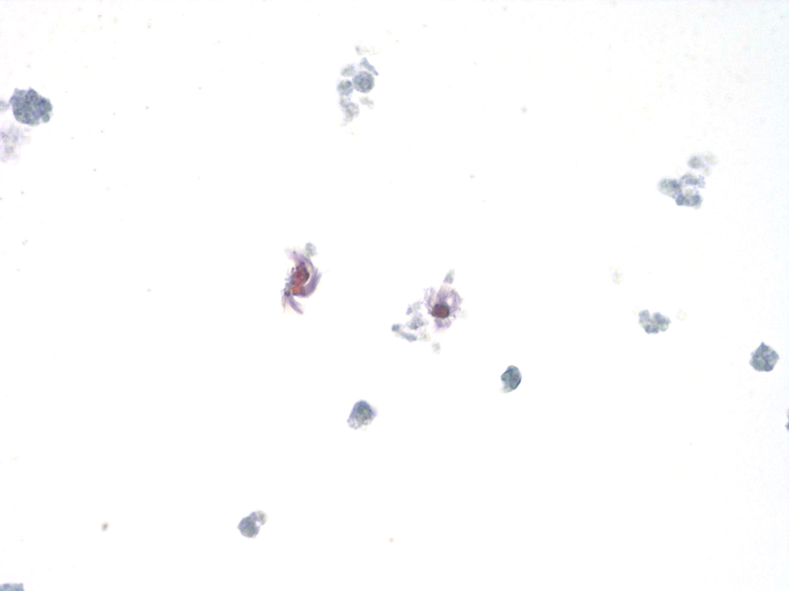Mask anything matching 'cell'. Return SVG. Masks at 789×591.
Returning <instances> with one entry per match:
<instances>
[{
  "label": "cell",
  "instance_id": "obj_3",
  "mask_svg": "<svg viewBox=\"0 0 789 591\" xmlns=\"http://www.w3.org/2000/svg\"><path fill=\"white\" fill-rule=\"evenodd\" d=\"M639 323L647 334H657L660 332L668 331L671 321L669 318L662 316L660 313H656L653 317H650L648 311H643L640 313Z\"/></svg>",
  "mask_w": 789,
  "mask_h": 591
},
{
  "label": "cell",
  "instance_id": "obj_1",
  "mask_svg": "<svg viewBox=\"0 0 789 591\" xmlns=\"http://www.w3.org/2000/svg\"><path fill=\"white\" fill-rule=\"evenodd\" d=\"M10 104L15 118L22 124L36 127L41 122H48L50 120L53 111L50 101L32 88L15 90Z\"/></svg>",
  "mask_w": 789,
  "mask_h": 591
},
{
  "label": "cell",
  "instance_id": "obj_2",
  "mask_svg": "<svg viewBox=\"0 0 789 591\" xmlns=\"http://www.w3.org/2000/svg\"><path fill=\"white\" fill-rule=\"evenodd\" d=\"M780 357L778 353L762 342L752 354L750 365L758 372H771L777 364Z\"/></svg>",
  "mask_w": 789,
  "mask_h": 591
}]
</instances>
